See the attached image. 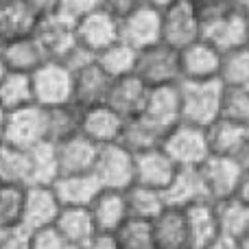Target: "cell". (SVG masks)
<instances>
[{"mask_svg":"<svg viewBox=\"0 0 249 249\" xmlns=\"http://www.w3.org/2000/svg\"><path fill=\"white\" fill-rule=\"evenodd\" d=\"M177 92H179V112L184 123L206 129L208 124L223 116L225 88L221 86L219 79L179 81Z\"/></svg>","mask_w":249,"mask_h":249,"instance_id":"6da1fadb","label":"cell"},{"mask_svg":"<svg viewBox=\"0 0 249 249\" xmlns=\"http://www.w3.org/2000/svg\"><path fill=\"white\" fill-rule=\"evenodd\" d=\"M160 146L177 168H199L210 155L206 129L184 121L164 133Z\"/></svg>","mask_w":249,"mask_h":249,"instance_id":"7a4b0ae2","label":"cell"},{"mask_svg":"<svg viewBox=\"0 0 249 249\" xmlns=\"http://www.w3.org/2000/svg\"><path fill=\"white\" fill-rule=\"evenodd\" d=\"M133 74L144 83L146 88H164L177 86L181 81L179 74V53L166 44L158 42L153 46L138 51Z\"/></svg>","mask_w":249,"mask_h":249,"instance_id":"3957f363","label":"cell"},{"mask_svg":"<svg viewBox=\"0 0 249 249\" xmlns=\"http://www.w3.org/2000/svg\"><path fill=\"white\" fill-rule=\"evenodd\" d=\"M33 103L39 107H57L72 103V72L64 61L46 59L31 72Z\"/></svg>","mask_w":249,"mask_h":249,"instance_id":"277c9868","label":"cell"},{"mask_svg":"<svg viewBox=\"0 0 249 249\" xmlns=\"http://www.w3.org/2000/svg\"><path fill=\"white\" fill-rule=\"evenodd\" d=\"M92 175L96 177L101 188L127 190L133 184V153L121 142L101 144L96 149Z\"/></svg>","mask_w":249,"mask_h":249,"instance_id":"5b68a950","label":"cell"},{"mask_svg":"<svg viewBox=\"0 0 249 249\" xmlns=\"http://www.w3.org/2000/svg\"><path fill=\"white\" fill-rule=\"evenodd\" d=\"M13 149L26 151L31 146L46 142V123H44V107L26 105V107L7 112L4 116L2 140Z\"/></svg>","mask_w":249,"mask_h":249,"instance_id":"8992f818","label":"cell"},{"mask_svg":"<svg viewBox=\"0 0 249 249\" xmlns=\"http://www.w3.org/2000/svg\"><path fill=\"white\" fill-rule=\"evenodd\" d=\"M118 39L131 46L133 51H144L162 42V16L160 11L138 4L127 16L118 18Z\"/></svg>","mask_w":249,"mask_h":249,"instance_id":"52a82bcc","label":"cell"},{"mask_svg":"<svg viewBox=\"0 0 249 249\" xmlns=\"http://www.w3.org/2000/svg\"><path fill=\"white\" fill-rule=\"evenodd\" d=\"M197 171L208 201H221V199L234 197L238 179L243 175L241 162L236 158H225V155H208L206 162Z\"/></svg>","mask_w":249,"mask_h":249,"instance_id":"ba28073f","label":"cell"},{"mask_svg":"<svg viewBox=\"0 0 249 249\" xmlns=\"http://www.w3.org/2000/svg\"><path fill=\"white\" fill-rule=\"evenodd\" d=\"M162 16V44L181 51L201 37V22L195 13L190 0H177L168 9L160 11Z\"/></svg>","mask_w":249,"mask_h":249,"instance_id":"9c48e42d","label":"cell"},{"mask_svg":"<svg viewBox=\"0 0 249 249\" xmlns=\"http://www.w3.org/2000/svg\"><path fill=\"white\" fill-rule=\"evenodd\" d=\"M136 116L142 118L160 138H164V133H166L168 129L175 127V124L181 121L177 86L151 88L140 114H136Z\"/></svg>","mask_w":249,"mask_h":249,"instance_id":"30bf717a","label":"cell"},{"mask_svg":"<svg viewBox=\"0 0 249 249\" xmlns=\"http://www.w3.org/2000/svg\"><path fill=\"white\" fill-rule=\"evenodd\" d=\"M33 37L42 46L46 59L61 61L74 46H77V35H74V22L66 20L59 13H51L44 16L35 22L33 26Z\"/></svg>","mask_w":249,"mask_h":249,"instance_id":"8fae6325","label":"cell"},{"mask_svg":"<svg viewBox=\"0 0 249 249\" xmlns=\"http://www.w3.org/2000/svg\"><path fill=\"white\" fill-rule=\"evenodd\" d=\"M74 35L79 46L99 55L101 51L118 42V18L99 7L74 22Z\"/></svg>","mask_w":249,"mask_h":249,"instance_id":"7c38bea8","label":"cell"},{"mask_svg":"<svg viewBox=\"0 0 249 249\" xmlns=\"http://www.w3.org/2000/svg\"><path fill=\"white\" fill-rule=\"evenodd\" d=\"M59 210L61 206L51 186H24V201H22V214L18 228L24 232L48 228L55 223Z\"/></svg>","mask_w":249,"mask_h":249,"instance_id":"4fadbf2b","label":"cell"},{"mask_svg":"<svg viewBox=\"0 0 249 249\" xmlns=\"http://www.w3.org/2000/svg\"><path fill=\"white\" fill-rule=\"evenodd\" d=\"M179 53V74L181 81H208L219 79L221 53L206 39H195L193 44L184 46Z\"/></svg>","mask_w":249,"mask_h":249,"instance_id":"5bb4252c","label":"cell"},{"mask_svg":"<svg viewBox=\"0 0 249 249\" xmlns=\"http://www.w3.org/2000/svg\"><path fill=\"white\" fill-rule=\"evenodd\" d=\"M124 118L116 114L109 105H92V107L81 109V121H79V133L94 142L96 146L101 144H112L118 142L123 131Z\"/></svg>","mask_w":249,"mask_h":249,"instance_id":"9a60e30c","label":"cell"},{"mask_svg":"<svg viewBox=\"0 0 249 249\" xmlns=\"http://www.w3.org/2000/svg\"><path fill=\"white\" fill-rule=\"evenodd\" d=\"M175 171L177 166L162 151V146H153V149L133 153V184L138 186L164 190L168 181L173 179Z\"/></svg>","mask_w":249,"mask_h":249,"instance_id":"2e32d148","label":"cell"},{"mask_svg":"<svg viewBox=\"0 0 249 249\" xmlns=\"http://www.w3.org/2000/svg\"><path fill=\"white\" fill-rule=\"evenodd\" d=\"M247 16H243L238 11H230L219 20L203 24L201 39H206L210 46H214L221 55L236 51V48L247 46Z\"/></svg>","mask_w":249,"mask_h":249,"instance_id":"e0dca14e","label":"cell"},{"mask_svg":"<svg viewBox=\"0 0 249 249\" xmlns=\"http://www.w3.org/2000/svg\"><path fill=\"white\" fill-rule=\"evenodd\" d=\"M99 146L83 138L81 133L61 140L55 144V158H57V173L59 175H83L92 173Z\"/></svg>","mask_w":249,"mask_h":249,"instance_id":"ac0fdd59","label":"cell"},{"mask_svg":"<svg viewBox=\"0 0 249 249\" xmlns=\"http://www.w3.org/2000/svg\"><path fill=\"white\" fill-rule=\"evenodd\" d=\"M94 228L99 234H114L129 219L124 190H107L101 188L99 195L88 206Z\"/></svg>","mask_w":249,"mask_h":249,"instance_id":"d6986e66","label":"cell"},{"mask_svg":"<svg viewBox=\"0 0 249 249\" xmlns=\"http://www.w3.org/2000/svg\"><path fill=\"white\" fill-rule=\"evenodd\" d=\"M0 59H2L4 68L11 72H26L31 74L37 66H42L46 61L42 46L37 44V39L33 37V33L20 35V37L4 39L0 44Z\"/></svg>","mask_w":249,"mask_h":249,"instance_id":"ffe728a7","label":"cell"},{"mask_svg":"<svg viewBox=\"0 0 249 249\" xmlns=\"http://www.w3.org/2000/svg\"><path fill=\"white\" fill-rule=\"evenodd\" d=\"M210 155H225V158H238L241 149L249 138V127L234 118L221 116L206 127Z\"/></svg>","mask_w":249,"mask_h":249,"instance_id":"44dd1931","label":"cell"},{"mask_svg":"<svg viewBox=\"0 0 249 249\" xmlns=\"http://www.w3.org/2000/svg\"><path fill=\"white\" fill-rule=\"evenodd\" d=\"M162 197L171 210H184L193 203L208 201L197 168H177L173 179L162 190Z\"/></svg>","mask_w":249,"mask_h":249,"instance_id":"7402d4cb","label":"cell"},{"mask_svg":"<svg viewBox=\"0 0 249 249\" xmlns=\"http://www.w3.org/2000/svg\"><path fill=\"white\" fill-rule=\"evenodd\" d=\"M181 216H184L188 249H201L219 236V225H216L212 201L193 203V206L181 210Z\"/></svg>","mask_w":249,"mask_h":249,"instance_id":"603a6c76","label":"cell"},{"mask_svg":"<svg viewBox=\"0 0 249 249\" xmlns=\"http://www.w3.org/2000/svg\"><path fill=\"white\" fill-rule=\"evenodd\" d=\"M146 94H149V88L136 74H127V77L121 79H112L105 105H109L123 118H131L136 114H140L142 105L146 101Z\"/></svg>","mask_w":249,"mask_h":249,"instance_id":"cb8c5ba5","label":"cell"},{"mask_svg":"<svg viewBox=\"0 0 249 249\" xmlns=\"http://www.w3.org/2000/svg\"><path fill=\"white\" fill-rule=\"evenodd\" d=\"M109 83H112V79L96 66L94 59V64L86 66L72 74V103L81 109L105 103Z\"/></svg>","mask_w":249,"mask_h":249,"instance_id":"d4e9b609","label":"cell"},{"mask_svg":"<svg viewBox=\"0 0 249 249\" xmlns=\"http://www.w3.org/2000/svg\"><path fill=\"white\" fill-rule=\"evenodd\" d=\"M61 208H88L99 195L101 186L92 173L83 175H59L51 184Z\"/></svg>","mask_w":249,"mask_h":249,"instance_id":"484cf974","label":"cell"},{"mask_svg":"<svg viewBox=\"0 0 249 249\" xmlns=\"http://www.w3.org/2000/svg\"><path fill=\"white\" fill-rule=\"evenodd\" d=\"M53 225L74 249H83L99 234L88 208H61Z\"/></svg>","mask_w":249,"mask_h":249,"instance_id":"4316f807","label":"cell"},{"mask_svg":"<svg viewBox=\"0 0 249 249\" xmlns=\"http://www.w3.org/2000/svg\"><path fill=\"white\" fill-rule=\"evenodd\" d=\"M214 206L219 236L241 241L249 234V206L238 197H228L221 201H212Z\"/></svg>","mask_w":249,"mask_h":249,"instance_id":"83f0119b","label":"cell"},{"mask_svg":"<svg viewBox=\"0 0 249 249\" xmlns=\"http://www.w3.org/2000/svg\"><path fill=\"white\" fill-rule=\"evenodd\" d=\"M155 249H188L181 210H166L151 221Z\"/></svg>","mask_w":249,"mask_h":249,"instance_id":"f1b7e54d","label":"cell"},{"mask_svg":"<svg viewBox=\"0 0 249 249\" xmlns=\"http://www.w3.org/2000/svg\"><path fill=\"white\" fill-rule=\"evenodd\" d=\"M24 153L26 171H29V184L26 186H51L59 177L53 142H39V144L26 149Z\"/></svg>","mask_w":249,"mask_h":249,"instance_id":"f546056e","label":"cell"},{"mask_svg":"<svg viewBox=\"0 0 249 249\" xmlns=\"http://www.w3.org/2000/svg\"><path fill=\"white\" fill-rule=\"evenodd\" d=\"M79 121H81V107L74 103L57 105V107H44V123H46V142L68 140L79 133Z\"/></svg>","mask_w":249,"mask_h":249,"instance_id":"4dcf8cb0","label":"cell"},{"mask_svg":"<svg viewBox=\"0 0 249 249\" xmlns=\"http://www.w3.org/2000/svg\"><path fill=\"white\" fill-rule=\"evenodd\" d=\"M124 201H127L129 219L153 221L155 216L166 210L162 190L146 188V186H138V184H131L124 190Z\"/></svg>","mask_w":249,"mask_h":249,"instance_id":"1f68e13d","label":"cell"},{"mask_svg":"<svg viewBox=\"0 0 249 249\" xmlns=\"http://www.w3.org/2000/svg\"><path fill=\"white\" fill-rule=\"evenodd\" d=\"M37 18L26 9L22 0H7L0 2V42L20 35H29L33 31Z\"/></svg>","mask_w":249,"mask_h":249,"instance_id":"d6a6232c","label":"cell"},{"mask_svg":"<svg viewBox=\"0 0 249 249\" xmlns=\"http://www.w3.org/2000/svg\"><path fill=\"white\" fill-rule=\"evenodd\" d=\"M219 81L225 90H249V48H236L221 55Z\"/></svg>","mask_w":249,"mask_h":249,"instance_id":"836d02e7","label":"cell"},{"mask_svg":"<svg viewBox=\"0 0 249 249\" xmlns=\"http://www.w3.org/2000/svg\"><path fill=\"white\" fill-rule=\"evenodd\" d=\"M26 105H35L31 74L7 70L2 81H0V107L4 112H13V109L26 107Z\"/></svg>","mask_w":249,"mask_h":249,"instance_id":"e575fe53","label":"cell"},{"mask_svg":"<svg viewBox=\"0 0 249 249\" xmlns=\"http://www.w3.org/2000/svg\"><path fill=\"white\" fill-rule=\"evenodd\" d=\"M136 55L131 46H127L124 42H114L112 46H107L105 51H101L96 55V66L107 74L109 79H121L127 74H133V66H136Z\"/></svg>","mask_w":249,"mask_h":249,"instance_id":"d590c367","label":"cell"},{"mask_svg":"<svg viewBox=\"0 0 249 249\" xmlns=\"http://www.w3.org/2000/svg\"><path fill=\"white\" fill-rule=\"evenodd\" d=\"M118 142H121L124 149L131 151V153H138V151L160 146L162 138L142 121V118L131 116V118H124V124H123V131H121Z\"/></svg>","mask_w":249,"mask_h":249,"instance_id":"8d00e7d4","label":"cell"},{"mask_svg":"<svg viewBox=\"0 0 249 249\" xmlns=\"http://www.w3.org/2000/svg\"><path fill=\"white\" fill-rule=\"evenodd\" d=\"M114 238H116L118 249H155L151 221L127 219L114 232Z\"/></svg>","mask_w":249,"mask_h":249,"instance_id":"74e56055","label":"cell"},{"mask_svg":"<svg viewBox=\"0 0 249 249\" xmlns=\"http://www.w3.org/2000/svg\"><path fill=\"white\" fill-rule=\"evenodd\" d=\"M0 184H29V171H26V153L20 149L0 142Z\"/></svg>","mask_w":249,"mask_h":249,"instance_id":"f35d334b","label":"cell"},{"mask_svg":"<svg viewBox=\"0 0 249 249\" xmlns=\"http://www.w3.org/2000/svg\"><path fill=\"white\" fill-rule=\"evenodd\" d=\"M24 201V186L0 184V221L9 228H18Z\"/></svg>","mask_w":249,"mask_h":249,"instance_id":"ab89813d","label":"cell"},{"mask_svg":"<svg viewBox=\"0 0 249 249\" xmlns=\"http://www.w3.org/2000/svg\"><path fill=\"white\" fill-rule=\"evenodd\" d=\"M223 116L249 127V90H225Z\"/></svg>","mask_w":249,"mask_h":249,"instance_id":"60d3db41","label":"cell"},{"mask_svg":"<svg viewBox=\"0 0 249 249\" xmlns=\"http://www.w3.org/2000/svg\"><path fill=\"white\" fill-rule=\"evenodd\" d=\"M29 249H74L55 225L29 232Z\"/></svg>","mask_w":249,"mask_h":249,"instance_id":"b9f144b4","label":"cell"},{"mask_svg":"<svg viewBox=\"0 0 249 249\" xmlns=\"http://www.w3.org/2000/svg\"><path fill=\"white\" fill-rule=\"evenodd\" d=\"M190 4H193L201 26L208 24V22H212V20H219V18H223L225 13L234 11L232 0H190Z\"/></svg>","mask_w":249,"mask_h":249,"instance_id":"7bdbcfd3","label":"cell"},{"mask_svg":"<svg viewBox=\"0 0 249 249\" xmlns=\"http://www.w3.org/2000/svg\"><path fill=\"white\" fill-rule=\"evenodd\" d=\"M99 7H101V0H59L57 13L70 22H77L79 18L88 16L90 11H94Z\"/></svg>","mask_w":249,"mask_h":249,"instance_id":"ee69618b","label":"cell"},{"mask_svg":"<svg viewBox=\"0 0 249 249\" xmlns=\"http://www.w3.org/2000/svg\"><path fill=\"white\" fill-rule=\"evenodd\" d=\"M142 4V0H101V9H105L107 13H112L114 18H123L129 11Z\"/></svg>","mask_w":249,"mask_h":249,"instance_id":"f6af8a7d","label":"cell"},{"mask_svg":"<svg viewBox=\"0 0 249 249\" xmlns=\"http://www.w3.org/2000/svg\"><path fill=\"white\" fill-rule=\"evenodd\" d=\"M0 249H29V232H24L20 228H13L0 241Z\"/></svg>","mask_w":249,"mask_h":249,"instance_id":"bcb514c9","label":"cell"},{"mask_svg":"<svg viewBox=\"0 0 249 249\" xmlns=\"http://www.w3.org/2000/svg\"><path fill=\"white\" fill-rule=\"evenodd\" d=\"M22 2L37 20L44 16H51V13H57V7H59V0H22Z\"/></svg>","mask_w":249,"mask_h":249,"instance_id":"7dc6e473","label":"cell"},{"mask_svg":"<svg viewBox=\"0 0 249 249\" xmlns=\"http://www.w3.org/2000/svg\"><path fill=\"white\" fill-rule=\"evenodd\" d=\"M83 249H118L114 234H96Z\"/></svg>","mask_w":249,"mask_h":249,"instance_id":"c3c4849f","label":"cell"},{"mask_svg":"<svg viewBox=\"0 0 249 249\" xmlns=\"http://www.w3.org/2000/svg\"><path fill=\"white\" fill-rule=\"evenodd\" d=\"M234 197H238L241 201H245L249 206V168H243V175H241V179H238Z\"/></svg>","mask_w":249,"mask_h":249,"instance_id":"681fc988","label":"cell"},{"mask_svg":"<svg viewBox=\"0 0 249 249\" xmlns=\"http://www.w3.org/2000/svg\"><path fill=\"white\" fill-rule=\"evenodd\" d=\"M201 249H241V247H238V241H232V238H225V236H216L214 241H210Z\"/></svg>","mask_w":249,"mask_h":249,"instance_id":"f907efd6","label":"cell"},{"mask_svg":"<svg viewBox=\"0 0 249 249\" xmlns=\"http://www.w3.org/2000/svg\"><path fill=\"white\" fill-rule=\"evenodd\" d=\"M173 2H177V0H142V4L155 9V11H164V9H168Z\"/></svg>","mask_w":249,"mask_h":249,"instance_id":"816d5d0a","label":"cell"},{"mask_svg":"<svg viewBox=\"0 0 249 249\" xmlns=\"http://www.w3.org/2000/svg\"><path fill=\"white\" fill-rule=\"evenodd\" d=\"M238 162H241V166L243 168H249V138H247V142H245V146L241 149V153H238Z\"/></svg>","mask_w":249,"mask_h":249,"instance_id":"f5cc1de1","label":"cell"},{"mask_svg":"<svg viewBox=\"0 0 249 249\" xmlns=\"http://www.w3.org/2000/svg\"><path fill=\"white\" fill-rule=\"evenodd\" d=\"M232 7H234V11L249 18V0H232Z\"/></svg>","mask_w":249,"mask_h":249,"instance_id":"db71d44e","label":"cell"},{"mask_svg":"<svg viewBox=\"0 0 249 249\" xmlns=\"http://www.w3.org/2000/svg\"><path fill=\"white\" fill-rule=\"evenodd\" d=\"M11 230H13V228H9V225H4V223H2V221H0V241H2V238H4V236H7V234H9V232H11Z\"/></svg>","mask_w":249,"mask_h":249,"instance_id":"11a10c76","label":"cell"},{"mask_svg":"<svg viewBox=\"0 0 249 249\" xmlns=\"http://www.w3.org/2000/svg\"><path fill=\"white\" fill-rule=\"evenodd\" d=\"M4 116H7V112H4L2 107H0V140H2V129H4Z\"/></svg>","mask_w":249,"mask_h":249,"instance_id":"9f6ffc18","label":"cell"},{"mask_svg":"<svg viewBox=\"0 0 249 249\" xmlns=\"http://www.w3.org/2000/svg\"><path fill=\"white\" fill-rule=\"evenodd\" d=\"M238 247H241V249H249V234H247V236H243L241 241H238Z\"/></svg>","mask_w":249,"mask_h":249,"instance_id":"6f0895ef","label":"cell"},{"mask_svg":"<svg viewBox=\"0 0 249 249\" xmlns=\"http://www.w3.org/2000/svg\"><path fill=\"white\" fill-rule=\"evenodd\" d=\"M4 72H7V68H4V64H2V59H0V81H2V77H4Z\"/></svg>","mask_w":249,"mask_h":249,"instance_id":"680465c9","label":"cell"},{"mask_svg":"<svg viewBox=\"0 0 249 249\" xmlns=\"http://www.w3.org/2000/svg\"><path fill=\"white\" fill-rule=\"evenodd\" d=\"M247 48H249V22H247Z\"/></svg>","mask_w":249,"mask_h":249,"instance_id":"91938a15","label":"cell"},{"mask_svg":"<svg viewBox=\"0 0 249 249\" xmlns=\"http://www.w3.org/2000/svg\"><path fill=\"white\" fill-rule=\"evenodd\" d=\"M0 2H7V0H0Z\"/></svg>","mask_w":249,"mask_h":249,"instance_id":"94428289","label":"cell"},{"mask_svg":"<svg viewBox=\"0 0 249 249\" xmlns=\"http://www.w3.org/2000/svg\"><path fill=\"white\" fill-rule=\"evenodd\" d=\"M0 44H2V42H0Z\"/></svg>","mask_w":249,"mask_h":249,"instance_id":"6125c7cd","label":"cell"}]
</instances>
